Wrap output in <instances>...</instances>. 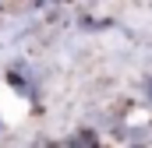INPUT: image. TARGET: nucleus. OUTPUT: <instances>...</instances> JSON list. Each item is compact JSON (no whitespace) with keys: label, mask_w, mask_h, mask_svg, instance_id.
<instances>
[{"label":"nucleus","mask_w":152,"mask_h":148,"mask_svg":"<svg viewBox=\"0 0 152 148\" xmlns=\"http://www.w3.org/2000/svg\"><path fill=\"white\" fill-rule=\"evenodd\" d=\"M127 148H145V145H142V141H138V145H134V141H131V145H127Z\"/></svg>","instance_id":"f03ea898"},{"label":"nucleus","mask_w":152,"mask_h":148,"mask_svg":"<svg viewBox=\"0 0 152 148\" xmlns=\"http://www.w3.org/2000/svg\"><path fill=\"white\" fill-rule=\"evenodd\" d=\"M0 131H4V123H0Z\"/></svg>","instance_id":"7ed1b4c3"},{"label":"nucleus","mask_w":152,"mask_h":148,"mask_svg":"<svg viewBox=\"0 0 152 148\" xmlns=\"http://www.w3.org/2000/svg\"><path fill=\"white\" fill-rule=\"evenodd\" d=\"M142 95H145V102H152V78L142 81Z\"/></svg>","instance_id":"f257e3e1"}]
</instances>
